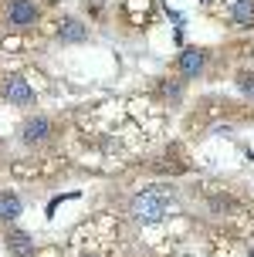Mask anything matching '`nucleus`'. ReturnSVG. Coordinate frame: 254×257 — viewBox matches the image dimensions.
Listing matches in <instances>:
<instances>
[{
    "instance_id": "nucleus-1",
    "label": "nucleus",
    "mask_w": 254,
    "mask_h": 257,
    "mask_svg": "<svg viewBox=\"0 0 254 257\" xmlns=\"http://www.w3.org/2000/svg\"><path fill=\"white\" fill-rule=\"evenodd\" d=\"M214 257H254V206H244L241 220L214 237Z\"/></svg>"
},
{
    "instance_id": "nucleus-2",
    "label": "nucleus",
    "mask_w": 254,
    "mask_h": 257,
    "mask_svg": "<svg viewBox=\"0 0 254 257\" xmlns=\"http://www.w3.org/2000/svg\"><path fill=\"white\" fill-rule=\"evenodd\" d=\"M173 213V200L163 186H152V190H142L129 200V217L136 220L139 227H152Z\"/></svg>"
},
{
    "instance_id": "nucleus-3",
    "label": "nucleus",
    "mask_w": 254,
    "mask_h": 257,
    "mask_svg": "<svg viewBox=\"0 0 254 257\" xmlns=\"http://www.w3.org/2000/svg\"><path fill=\"white\" fill-rule=\"evenodd\" d=\"M58 139V122L51 115H31L21 122V142L27 149H48Z\"/></svg>"
},
{
    "instance_id": "nucleus-4",
    "label": "nucleus",
    "mask_w": 254,
    "mask_h": 257,
    "mask_svg": "<svg viewBox=\"0 0 254 257\" xmlns=\"http://www.w3.org/2000/svg\"><path fill=\"white\" fill-rule=\"evenodd\" d=\"M41 17H44V7L41 0H7L4 7V24L14 27V31H27V27H38Z\"/></svg>"
},
{
    "instance_id": "nucleus-5",
    "label": "nucleus",
    "mask_w": 254,
    "mask_h": 257,
    "mask_svg": "<svg viewBox=\"0 0 254 257\" xmlns=\"http://www.w3.org/2000/svg\"><path fill=\"white\" fill-rule=\"evenodd\" d=\"M0 98L17 105V108H31V105L38 102V91H34V85L21 71H7V75L0 78Z\"/></svg>"
},
{
    "instance_id": "nucleus-6",
    "label": "nucleus",
    "mask_w": 254,
    "mask_h": 257,
    "mask_svg": "<svg viewBox=\"0 0 254 257\" xmlns=\"http://www.w3.org/2000/svg\"><path fill=\"white\" fill-rule=\"evenodd\" d=\"M207 61H210V51H207V48L190 44V48H183V51L177 54L173 71H177L183 81H193V78H203V75H207Z\"/></svg>"
},
{
    "instance_id": "nucleus-7",
    "label": "nucleus",
    "mask_w": 254,
    "mask_h": 257,
    "mask_svg": "<svg viewBox=\"0 0 254 257\" xmlns=\"http://www.w3.org/2000/svg\"><path fill=\"white\" fill-rule=\"evenodd\" d=\"M4 247H7V257H38V244L27 230H17V227H7L4 233Z\"/></svg>"
},
{
    "instance_id": "nucleus-8",
    "label": "nucleus",
    "mask_w": 254,
    "mask_h": 257,
    "mask_svg": "<svg viewBox=\"0 0 254 257\" xmlns=\"http://www.w3.org/2000/svg\"><path fill=\"white\" fill-rule=\"evenodd\" d=\"M89 38L92 31L81 17H61V24H58V41L61 44H85Z\"/></svg>"
},
{
    "instance_id": "nucleus-9",
    "label": "nucleus",
    "mask_w": 254,
    "mask_h": 257,
    "mask_svg": "<svg viewBox=\"0 0 254 257\" xmlns=\"http://www.w3.org/2000/svg\"><path fill=\"white\" fill-rule=\"evenodd\" d=\"M227 27H237V31H251L254 27V0H230L227 7Z\"/></svg>"
},
{
    "instance_id": "nucleus-10",
    "label": "nucleus",
    "mask_w": 254,
    "mask_h": 257,
    "mask_svg": "<svg viewBox=\"0 0 254 257\" xmlns=\"http://www.w3.org/2000/svg\"><path fill=\"white\" fill-rule=\"evenodd\" d=\"M159 98H163L166 105H180L183 102V95H187V81L180 75H166V78H159Z\"/></svg>"
},
{
    "instance_id": "nucleus-11",
    "label": "nucleus",
    "mask_w": 254,
    "mask_h": 257,
    "mask_svg": "<svg viewBox=\"0 0 254 257\" xmlns=\"http://www.w3.org/2000/svg\"><path fill=\"white\" fill-rule=\"evenodd\" d=\"M21 210H24V203H21L17 193L0 190V223H14V220L21 217Z\"/></svg>"
},
{
    "instance_id": "nucleus-12",
    "label": "nucleus",
    "mask_w": 254,
    "mask_h": 257,
    "mask_svg": "<svg viewBox=\"0 0 254 257\" xmlns=\"http://www.w3.org/2000/svg\"><path fill=\"white\" fill-rule=\"evenodd\" d=\"M210 210H214V213H241L244 203L237 196H230V193H214V196H210Z\"/></svg>"
},
{
    "instance_id": "nucleus-13",
    "label": "nucleus",
    "mask_w": 254,
    "mask_h": 257,
    "mask_svg": "<svg viewBox=\"0 0 254 257\" xmlns=\"http://www.w3.org/2000/svg\"><path fill=\"white\" fill-rule=\"evenodd\" d=\"M234 81H237V91H241L247 102H254V68H241L237 75H234Z\"/></svg>"
}]
</instances>
